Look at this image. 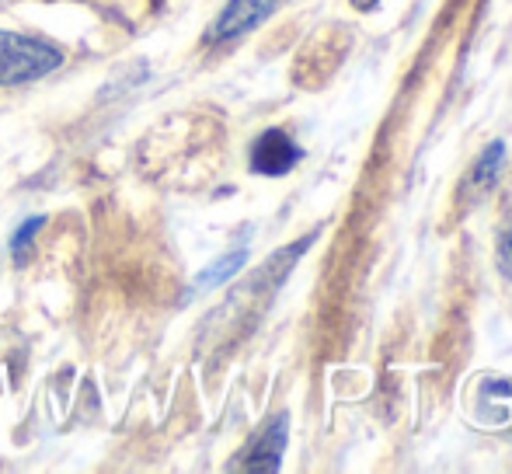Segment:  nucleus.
I'll list each match as a JSON object with an SVG mask.
<instances>
[{"instance_id": "obj_2", "label": "nucleus", "mask_w": 512, "mask_h": 474, "mask_svg": "<svg viewBox=\"0 0 512 474\" xmlns=\"http://www.w3.org/2000/svg\"><path fill=\"white\" fill-rule=\"evenodd\" d=\"M286 426H290V419H286V415H276V419H272L269 426H262V433L237 454V461L230 464V468L234 471H279L283 450H286Z\"/></svg>"}, {"instance_id": "obj_9", "label": "nucleus", "mask_w": 512, "mask_h": 474, "mask_svg": "<svg viewBox=\"0 0 512 474\" xmlns=\"http://www.w3.org/2000/svg\"><path fill=\"white\" fill-rule=\"evenodd\" d=\"M352 7H356V11H373V7L380 4V0H349Z\"/></svg>"}, {"instance_id": "obj_1", "label": "nucleus", "mask_w": 512, "mask_h": 474, "mask_svg": "<svg viewBox=\"0 0 512 474\" xmlns=\"http://www.w3.org/2000/svg\"><path fill=\"white\" fill-rule=\"evenodd\" d=\"M63 63V53L46 39L21 32H0V88L39 81Z\"/></svg>"}, {"instance_id": "obj_4", "label": "nucleus", "mask_w": 512, "mask_h": 474, "mask_svg": "<svg viewBox=\"0 0 512 474\" xmlns=\"http://www.w3.org/2000/svg\"><path fill=\"white\" fill-rule=\"evenodd\" d=\"M272 7H276V0H230V4L223 7L220 18H216V25L209 28V35L220 42L241 39L244 32H251V28H258L265 18H269Z\"/></svg>"}, {"instance_id": "obj_6", "label": "nucleus", "mask_w": 512, "mask_h": 474, "mask_svg": "<svg viewBox=\"0 0 512 474\" xmlns=\"http://www.w3.org/2000/svg\"><path fill=\"white\" fill-rule=\"evenodd\" d=\"M244 258H248V255H244V251H234V255L220 258V262H216V265H209L206 272H199L196 286H199V290H209V286H220L223 279H230L237 269H241V265H244Z\"/></svg>"}, {"instance_id": "obj_5", "label": "nucleus", "mask_w": 512, "mask_h": 474, "mask_svg": "<svg viewBox=\"0 0 512 474\" xmlns=\"http://www.w3.org/2000/svg\"><path fill=\"white\" fill-rule=\"evenodd\" d=\"M502 161H506V143L495 140L492 147H485V154L478 157V164H474L471 171V189L474 192H488L495 185V175H499Z\"/></svg>"}, {"instance_id": "obj_7", "label": "nucleus", "mask_w": 512, "mask_h": 474, "mask_svg": "<svg viewBox=\"0 0 512 474\" xmlns=\"http://www.w3.org/2000/svg\"><path fill=\"white\" fill-rule=\"evenodd\" d=\"M42 224H46V220L35 217V220H28V224H21V227H18V234H14V241H11V251H14V255H18V258L25 255V244L32 241L35 231H39Z\"/></svg>"}, {"instance_id": "obj_8", "label": "nucleus", "mask_w": 512, "mask_h": 474, "mask_svg": "<svg viewBox=\"0 0 512 474\" xmlns=\"http://www.w3.org/2000/svg\"><path fill=\"white\" fill-rule=\"evenodd\" d=\"M499 269H502V276L512 279V227H509V234L502 237V244H499Z\"/></svg>"}, {"instance_id": "obj_3", "label": "nucleus", "mask_w": 512, "mask_h": 474, "mask_svg": "<svg viewBox=\"0 0 512 474\" xmlns=\"http://www.w3.org/2000/svg\"><path fill=\"white\" fill-rule=\"evenodd\" d=\"M297 161H300V147L283 129H269L251 147V171H258V175H269V178L286 175Z\"/></svg>"}]
</instances>
